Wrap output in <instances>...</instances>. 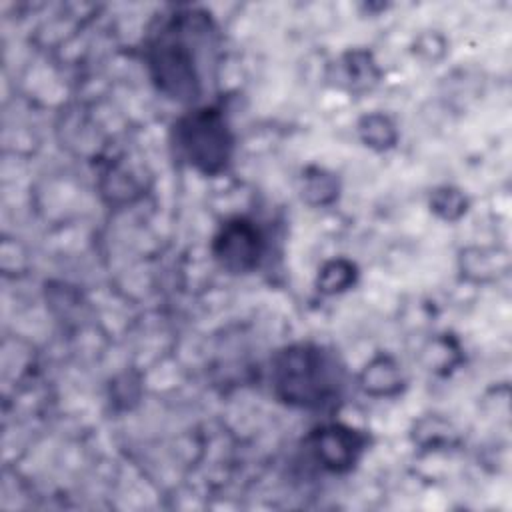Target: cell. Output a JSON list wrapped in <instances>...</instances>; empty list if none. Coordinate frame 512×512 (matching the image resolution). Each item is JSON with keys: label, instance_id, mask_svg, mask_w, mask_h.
<instances>
[{"label": "cell", "instance_id": "cell-1", "mask_svg": "<svg viewBox=\"0 0 512 512\" xmlns=\"http://www.w3.org/2000/svg\"><path fill=\"white\" fill-rule=\"evenodd\" d=\"M272 382L276 394L298 406H322L340 388L336 360L320 346L300 344L280 352L274 360Z\"/></svg>", "mask_w": 512, "mask_h": 512}, {"label": "cell", "instance_id": "cell-2", "mask_svg": "<svg viewBox=\"0 0 512 512\" xmlns=\"http://www.w3.org/2000/svg\"><path fill=\"white\" fill-rule=\"evenodd\" d=\"M230 144L228 126L218 110H196L176 124V146L204 172H218L226 164Z\"/></svg>", "mask_w": 512, "mask_h": 512}, {"label": "cell", "instance_id": "cell-3", "mask_svg": "<svg viewBox=\"0 0 512 512\" xmlns=\"http://www.w3.org/2000/svg\"><path fill=\"white\" fill-rule=\"evenodd\" d=\"M150 68L166 94L174 98H194L198 94L194 52L172 28H166L150 46Z\"/></svg>", "mask_w": 512, "mask_h": 512}, {"label": "cell", "instance_id": "cell-4", "mask_svg": "<svg viewBox=\"0 0 512 512\" xmlns=\"http://www.w3.org/2000/svg\"><path fill=\"white\" fill-rule=\"evenodd\" d=\"M214 254L220 264L232 272H246L256 266L260 256L258 230L244 220H232L224 224L216 236Z\"/></svg>", "mask_w": 512, "mask_h": 512}, {"label": "cell", "instance_id": "cell-5", "mask_svg": "<svg viewBox=\"0 0 512 512\" xmlns=\"http://www.w3.org/2000/svg\"><path fill=\"white\" fill-rule=\"evenodd\" d=\"M314 458L332 472L348 470L362 450V438L346 426H326L312 434Z\"/></svg>", "mask_w": 512, "mask_h": 512}, {"label": "cell", "instance_id": "cell-6", "mask_svg": "<svg viewBox=\"0 0 512 512\" xmlns=\"http://www.w3.org/2000/svg\"><path fill=\"white\" fill-rule=\"evenodd\" d=\"M364 388L372 394H390L398 388V370L388 358H380L364 372Z\"/></svg>", "mask_w": 512, "mask_h": 512}, {"label": "cell", "instance_id": "cell-7", "mask_svg": "<svg viewBox=\"0 0 512 512\" xmlns=\"http://www.w3.org/2000/svg\"><path fill=\"white\" fill-rule=\"evenodd\" d=\"M352 282V266L346 262H332L322 270V290L338 292Z\"/></svg>", "mask_w": 512, "mask_h": 512}, {"label": "cell", "instance_id": "cell-8", "mask_svg": "<svg viewBox=\"0 0 512 512\" xmlns=\"http://www.w3.org/2000/svg\"><path fill=\"white\" fill-rule=\"evenodd\" d=\"M362 132L366 134V140H368V142L374 140V134H376V132L380 134V136L376 138V144L386 146L388 142H392V126H390L388 120L382 118V116L366 118V126L362 128Z\"/></svg>", "mask_w": 512, "mask_h": 512}]
</instances>
